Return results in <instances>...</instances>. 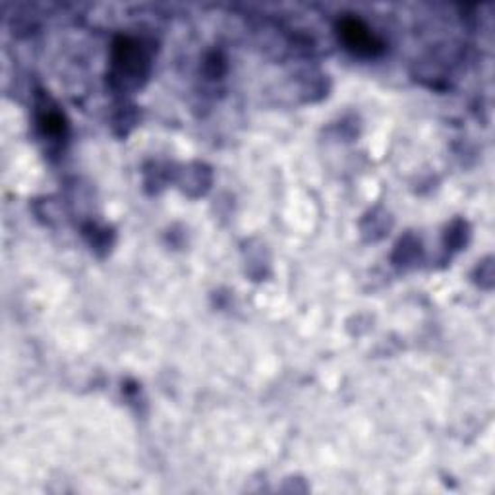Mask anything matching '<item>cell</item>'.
<instances>
[{
	"label": "cell",
	"instance_id": "1",
	"mask_svg": "<svg viewBox=\"0 0 495 495\" xmlns=\"http://www.w3.org/2000/svg\"><path fill=\"white\" fill-rule=\"evenodd\" d=\"M339 35L344 45L358 52V55H376V52L381 50V43L358 20H343L339 23Z\"/></svg>",
	"mask_w": 495,
	"mask_h": 495
}]
</instances>
